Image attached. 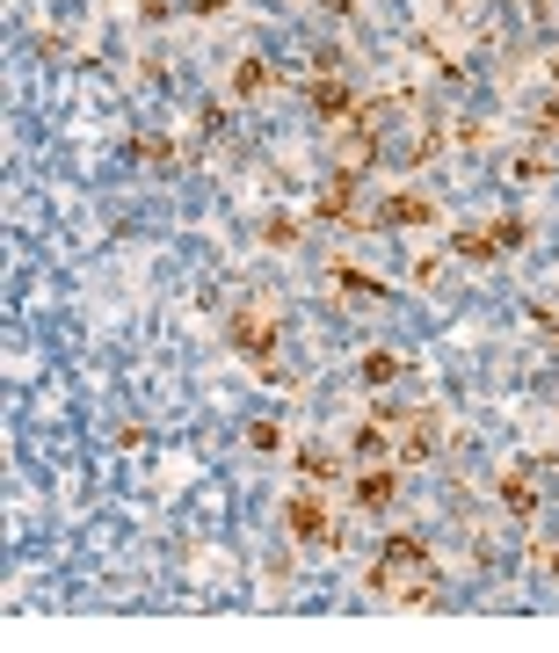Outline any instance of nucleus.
<instances>
[{
	"mask_svg": "<svg viewBox=\"0 0 559 653\" xmlns=\"http://www.w3.org/2000/svg\"><path fill=\"white\" fill-rule=\"evenodd\" d=\"M370 588L385 602H437V567H429V552H421L415 531H393L378 552V567H370Z\"/></svg>",
	"mask_w": 559,
	"mask_h": 653,
	"instance_id": "nucleus-1",
	"label": "nucleus"
},
{
	"mask_svg": "<svg viewBox=\"0 0 559 653\" xmlns=\"http://www.w3.org/2000/svg\"><path fill=\"white\" fill-rule=\"evenodd\" d=\"M305 103H313L327 124H350V87H342V81H313V87H305Z\"/></svg>",
	"mask_w": 559,
	"mask_h": 653,
	"instance_id": "nucleus-7",
	"label": "nucleus"
},
{
	"mask_svg": "<svg viewBox=\"0 0 559 653\" xmlns=\"http://www.w3.org/2000/svg\"><path fill=\"white\" fill-rule=\"evenodd\" d=\"M378 218L385 225H429V196H385Z\"/></svg>",
	"mask_w": 559,
	"mask_h": 653,
	"instance_id": "nucleus-8",
	"label": "nucleus"
},
{
	"mask_svg": "<svg viewBox=\"0 0 559 653\" xmlns=\"http://www.w3.org/2000/svg\"><path fill=\"white\" fill-rule=\"evenodd\" d=\"M538 567H545V574L559 581V537H538Z\"/></svg>",
	"mask_w": 559,
	"mask_h": 653,
	"instance_id": "nucleus-15",
	"label": "nucleus"
},
{
	"mask_svg": "<svg viewBox=\"0 0 559 653\" xmlns=\"http://www.w3.org/2000/svg\"><path fill=\"white\" fill-rule=\"evenodd\" d=\"M400 378V356H393V349H370L364 356V385H393Z\"/></svg>",
	"mask_w": 559,
	"mask_h": 653,
	"instance_id": "nucleus-11",
	"label": "nucleus"
},
{
	"mask_svg": "<svg viewBox=\"0 0 559 653\" xmlns=\"http://www.w3.org/2000/svg\"><path fill=\"white\" fill-rule=\"evenodd\" d=\"M283 531H291L298 545H334V516L320 509V501H305V494L283 509Z\"/></svg>",
	"mask_w": 559,
	"mask_h": 653,
	"instance_id": "nucleus-4",
	"label": "nucleus"
},
{
	"mask_svg": "<svg viewBox=\"0 0 559 653\" xmlns=\"http://www.w3.org/2000/svg\"><path fill=\"white\" fill-rule=\"evenodd\" d=\"M393 429H400V464H415V458L437 450L443 421H437V407H415V414H393Z\"/></svg>",
	"mask_w": 559,
	"mask_h": 653,
	"instance_id": "nucleus-2",
	"label": "nucleus"
},
{
	"mask_svg": "<svg viewBox=\"0 0 559 653\" xmlns=\"http://www.w3.org/2000/svg\"><path fill=\"white\" fill-rule=\"evenodd\" d=\"M350 196H356V174H334L327 190L313 196V211H320V218H342V211H350Z\"/></svg>",
	"mask_w": 559,
	"mask_h": 653,
	"instance_id": "nucleus-9",
	"label": "nucleus"
},
{
	"mask_svg": "<svg viewBox=\"0 0 559 653\" xmlns=\"http://www.w3.org/2000/svg\"><path fill=\"white\" fill-rule=\"evenodd\" d=\"M262 240H269V247H291V240H298V225H291V218H269V225H262Z\"/></svg>",
	"mask_w": 559,
	"mask_h": 653,
	"instance_id": "nucleus-14",
	"label": "nucleus"
},
{
	"mask_svg": "<svg viewBox=\"0 0 559 653\" xmlns=\"http://www.w3.org/2000/svg\"><path fill=\"white\" fill-rule=\"evenodd\" d=\"M233 349H240L247 363H269L277 356V320H269V312H240V320H233Z\"/></svg>",
	"mask_w": 559,
	"mask_h": 653,
	"instance_id": "nucleus-3",
	"label": "nucleus"
},
{
	"mask_svg": "<svg viewBox=\"0 0 559 653\" xmlns=\"http://www.w3.org/2000/svg\"><path fill=\"white\" fill-rule=\"evenodd\" d=\"M393 494H400V472L393 464H370V472H356V509H393Z\"/></svg>",
	"mask_w": 559,
	"mask_h": 653,
	"instance_id": "nucleus-6",
	"label": "nucleus"
},
{
	"mask_svg": "<svg viewBox=\"0 0 559 653\" xmlns=\"http://www.w3.org/2000/svg\"><path fill=\"white\" fill-rule=\"evenodd\" d=\"M458 255H472V261H494V255H502V233H487V225H480V233H458Z\"/></svg>",
	"mask_w": 559,
	"mask_h": 653,
	"instance_id": "nucleus-10",
	"label": "nucleus"
},
{
	"mask_svg": "<svg viewBox=\"0 0 559 653\" xmlns=\"http://www.w3.org/2000/svg\"><path fill=\"white\" fill-rule=\"evenodd\" d=\"M502 501H508V516H538V464H508Z\"/></svg>",
	"mask_w": 559,
	"mask_h": 653,
	"instance_id": "nucleus-5",
	"label": "nucleus"
},
{
	"mask_svg": "<svg viewBox=\"0 0 559 653\" xmlns=\"http://www.w3.org/2000/svg\"><path fill=\"white\" fill-rule=\"evenodd\" d=\"M298 472H305V480H334V472H342V464H334L327 450H298Z\"/></svg>",
	"mask_w": 559,
	"mask_h": 653,
	"instance_id": "nucleus-12",
	"label": "nucleus"
},
{
	"mask_svg": "<svg viewBox=\"0 0 559 653\" xmlns=\"http://www.w3.org/2000/svg\"><path fill=\"white\" fill-rule=\"evenodd\" d=\"M233 87H240V95H262V87H269V66H262V58H247V66L233 73Z\"/></svg>",
	"mask_w": 559,
	"mask_h": 653,
	"instance_id": "nucleus-13",
	"label": "nucleus"
}]
</instances>
